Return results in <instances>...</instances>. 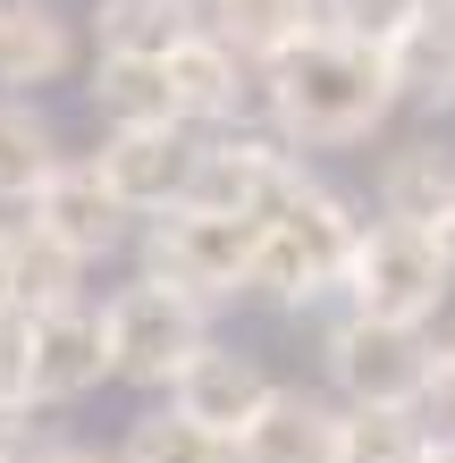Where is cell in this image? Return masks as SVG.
<instances>
[{"mask_svg":"<svg viewBox=\"0 0 455 463\" xmlns=\"http://www.w3.org/2000/svg\"><path fill=\"white\" fill-rule=\"evenodd\" d=\"M261 110L287 144H363L371 127L396 110V76L388 51L346 43V34H304L296 51H279L261 68Z\"/></svg>","mask_w":455,"mask_h":463,"instance_id":"6da1fadb","label":"cell"},{"mask_svg":"<svg viewBox=\"0 0 455 463\" xmlns=\"http://www.w3.org/2000/svg\"><path fill=\"white\" fill-rule=\"evenodd\" d=\"M363 244V220L346 211L329 185H312L296 169V185L261 211V253H253V287L279 304H312V295L346 287V261Z\"/></svg>","mask_w":455,"mask_h":463,"instance_id":"7a4b0ae2","label":"cell"},{"mask_svg":"<svg viewBox=\"0 0 455 463\" xmlns=\"http://www.w3.org/2000/svg\"><path fill=\"white\" fill-rule=\"evenodd\" d=\"M329 379H337L346 413H422L439 388V337L405 329V320L346 312L329 329Z\"/></svg>","mask_w":455,"mask_h":463,"instance_id":"3957f363","label":"cell"},{"mask_svg":"<svg viewBox=\"0 0 455 463\" xmlns=\"http://www.w3.org/2000/svg\"><path fill=\"white\" fill-rule=\"evenodd\" d=\"M253 253H261V220H228V211H160L144 228V279L177 287L185 304H228V295L253 287Z\"/></svg>","mask_w":455,"mask_h":463,"instance_id":"277c9868","label":"cell"},{"mask_svg":"<svg viewBox=\"0 0 455 463\" xmlns=\"http://www.w3.org/2000/svg\"><path fill=\"white\" fill-rule=\"evenodd\" d=\"M455 295V269L439 253L431 228H405V220H380L363 228L355 261H346V304L371 312V320H405V329H431V312Z\"/></svg>","mask_w":455,"mask_h":463,"instance_id":"5b68a950","label":"cell"},{"mask_svg":"<svg viewBox=\"0 0 455 463\" xmlns=\"http://www.w3.org/2000/svg\"><path fill=\"white\" fill-rule=\"evenodd\" d=\"M101 329H110V371L136 379V388H177L185 363L211 345L203 337V304H185L177 287L136 279L101 304Z\"/></svg>","mask_w":455,"mask_h":463,"instance_id":"8992f818","label":"cell"},{"mask_svg":"<svg viewBox=\"0 0 455 463\" xmlns=\"http://www.w3.org/2000/svg\"><path fill=\"white\" fill-rule=\"evenodd\" d=\"M194 152L203 144L185 127H110L101 152H93V169L136 220H160V211H177L185 185H194Z\"/></svg>","mask_w":455,"mask_h":463,"instance_id":"52a82bcc","label":"cell"},{"mask_svg":"<svg viewBox=\"0 0 455 463\" xmlns=\"http://www.w3.org/2000/svg\"><path fill=\"white\" fill-rule=\"evenodd\" d=\"M287 185H296V160H287L270 135H211V144L194 152L185 203L194 211H228V220H261Z\"/></svg>","mask_w":455,"mask_h":463,"instance_id":"ba28073f","label":"cell"},{"mask_svg":"<svg viewBox=\"0 0 455 463\" xmlns=\"http://www.w3.org/2000/svg\"><path fill=\"white\" fill-rule=\"evenodd\" d=\"M127 211L110 185H101V169L93 160H60L51 169V185L34 203H25V228H43L60 253H76V261H101V253H118V236H127Z\"/></svg>","mask_w":455,"mask_h":463,"instance_id":"9c48e42d","label":"cell"},{"mask_svg":"<svg viewBox=\"0 0 455 463\" xmlns=\"http://www.w3.org/2000/svg\"><path fill=\"white\" fill-rule=\"evenodd\" d=\"M270 396H279V388L261 379L253 354H236V345H203L194 363H185V379L169 388L177 413H185V421H203L211 439H228V447L261 421V404H270Z\"/></svg>","mask_w":455,"mask_h":463,"instance_id":"30bf717a","label":"cell"},{"mask_svg":"<svg viewBox=\"0 0 455 463\" xmlns=\"http://www.w3.org/2000/svg\"><path fill=\"white\" fill-rule=\"evenodd\" d=\"M25 320H34V404H76V396H93L101 379H118L101 312L60 304V312H25Z\"/></svg>","mask_w":455,"mask_h":463,"instance_id":"8fae6325","label":"cell"},{"mask_svg":"<svg viewBox=\"0 0 455 463\" xmlns=\"http://www.w3.org/2000/svg\"><path fill=\"white\" fill-rule=\"evenodd\" d=\"M346 404L312 388H279L261 404V421L236 439V463H346Z\"/></svg>","mask_w":455,"mask_h":463,"instance_id":"7c38bea8","label":"cell"},{"mask_svg":"<svg viewBox=\"0 0 455 463\" xmlns=\"http://www.w3.org/2000/svg\"><path fill=\"white\" fill-rule=\"evenodd\" d=\"M169 85H177V110H185V127H228V118H245V101H261V85H253V60L245 51H228L220 34H185L177 51H169Z\"/></svg>","mask_w":455,"mask_h":463,"instance_id":"4fadbf2b","label":"cell"},{"mask_svg":"<svg viewBox=\"0 0 455 463\" xmlns=\"http://www.w3.org/2000/svg\"><path fill=\"white\" fill-rule=\"evenodd\" d=\"M68 60H76V34L51 0H0V85L17 101L34 85H60Z\"/></svg>","mask_w":455,"mask_h":463,"instance_id":"5bb4252c","label":"cell"},{"mask_svg":"<svg viewBox=\"0 0 455 463\" xmlns=\"http://www.w3.org/2000/svg\"><path fill=\"white\" fill-rule=\"evenodd\" d=\"M203 9V34H220L228 51L270 68L279 51H296L304 34H320V9L312 0H194Z\"/></svg>","mask_w":455,"mask_h":463,"instance_id":"9a60e30c","label":"cell"},{"mask_svg":"<svg viewBox=\"0 0 455 463\" xmlns=\"http://www.w3.org/2000/svg\"><path fill=\"white\" fill-rule=\"evenodd\" d=\"M101 60H169L185 34H203L194 0H101L93 9Z\"/></svg>","mask_w":455,"mask_h":463,"instance_id":"2e32d148","label":"cell"},{"mask_svg":"<svg viewBox=\"0 0 455 463\" xmlns=\"http://www.w3.org/2000/svg\"><path fill=\"white\" fill-rule=\"evenodd\" d=\"M93 110L101 127H185L177 110V85H169V60H93Z\"/></svg>","mask_w":455,"mask_h":463,"instance_id":"e0dca14e","label":"cell"},{"mask_svg":"<svg viewBox=\"0 0 455 463\" xmlns=\"http://www.w3.org/2000/svg\"><path fill=\"white\" fill-rule=\"evenodd\" d=\"M380 220H405V228H447L455 220V160L439 144H413L380 169Z\"/></svg>","mask_w":455,"mask_h":463,"instance_id":"ac0fdd59","label":"cell"},{"mask_svg":"<svg viewBox=\"0 0 455 463\" xmlns=\"http://www.w3.org/2000/svg\"><path fill=\"white\" fill-rule=\"evenodd\" d=\"M388 76H396V101H431V110L455 101V0H439L405 43H388Z\"/></svg>","mask_w":455,"mask_h":463,"instance_id":"d6986e66","label":"cell"},{"mask_svg":"<svg viewBox=\"0 0 455 463\" xmlns=\"http://www.w3.org/2000/svg\"><path fill=\"white\" fill-rule=\"evenodd\" d=\"M51 169H60V135H51V118L34 110V101H0V203H34Z\"/></svg>","mask_w":455,"mask_h":463,"instance_id":"ffe728a7","label":"cell"},{"mask_svg":"<svg viewBox=\"0 0 455 463\" xmlns=\"http://www.w3.org/2000/svg\"><path fill=\"white\" fill-rule=\"evenodd\" d=\"M9 244H17V312L76 304V287H85V261H76V253H60L43 228H9Z\"/></svg>","mask_w":455,"mask_h":463,"instance_id":"44dd1931","label":"cell"},{"mask_svg":"<svg viewBox=\"0 0 455 463\" xmlns=\"http://www.w3.org/2000/svg\"><path fill=\"white\" fill-rule=\"evenodd\" d=\"M118 463H236V447L211 439L203 421H185L177 404H169V413H136V430H127V447H118Z\"/></svg>","mask_w":455,"mask_h":463,"instance_id":"7402d4cb","label":"cell"},{"mask_svg":"<svg viewBox=\"0 0 455 463\" xmlns=\"http://www.w3.org/2000/svg\"><path fill=\"white\" fill-rule=\"evenodd\" d=\"M312 9H320V34H346V43L388 51V43H405L439 0H312Z\"/></svg>","mask_w":455,"mask_h":463,"instance_id":"603a6c76","label":"cell"},{"mask_svg":"<svg viewBox=\"0 0 455 463\" xmlns=\"http://www.w3.org/2000/svg\"><path fill=\"white\" fill-rule=\"evenodd\" d=\"M34 413V320L0 312V439H17Z\"/></svg>","mask_w":455,"mask_h":463,"instance_id":"cb8c5ba5","label":"cell"},{"mask_svg":"<svg viewBox=\"0 0 455 463\" xmlns=\"http://www.w3.org/2000/svg\"><path fill=\"white\" fill-rule=\"evenodd\" d=\"M422 455H431L422 413H355L346 421V463H422Z\"/></svg>","mask_w":455,"mask_h":463,"instance_id":"d4e9b609","label":"cell"},{"mask_svg":"<svg viewBox=\"0 0 455 463\" xmlns=\"http://www.w3.org/2000/svg\"><path fill=\"white\" fill-rule=\"evenodd\" d=\"M0 312H17V244L0 228Z\"/></svg>","mask_w":455,"mask_h":463,"instance_id":"484cf974","label":"cell"},{"mask_svg":"<svg viewBox=\"0 0 455 463\" xmlns=\"http://www.w3.org/2000/svg\"><path fill=\"white\" fill-rule=\"evenodd\" d=\"M43 463H118V455H101V447H51Z\"/></svg>","mask_w":455,"mask_h":463,"instance_id":"4316f807","label":"cell"},{"mask_svg":"<svg viewBox=\"0 0 455 463\" xmlns=\"http://www.w3.org/2000/svg\"><path fill=\"white\" fill-rule=\"evenodd\" d=\"M422 463H455V430H447V439H431V455H422Z\"/></svg>","mask_w":455,"mask_h":463,"instance_id":"83f0119b","label":"cell"},{"mask_svg":"<svg viewBox=\"0 0 455 463\" xmlns=\"http://www.w3.org/2000/svg\"><path fill=\"white\" fill-rule=\"evenodd\" d=\"M0 463H17V447H9V439H0Z\"/></svg>","mask_w":455,"mask_h":463,"instance_id":"f1b7e54d","label":"cell"}]
</instances>
